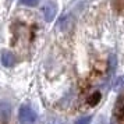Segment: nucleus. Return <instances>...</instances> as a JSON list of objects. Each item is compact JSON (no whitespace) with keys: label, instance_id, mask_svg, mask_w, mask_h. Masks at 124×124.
<instances>
[{"label":"nucleus","instance_id":"obj_1","mask_svg":"<svg viewBox=\"0 0 124 124\" xmlns=\"http://www.w3.org/2000/svg\"><path fill=\"white\" fill-rule=\"evenodd\" d=\"M18 120H20V124H35L36 114L29 106L23 105L18 112Z\"/></svg>","mask_w":124,"mask_h":124},{"label":"nucleus","instance_id":"obj_2","mask_svg":"<svg viewBox=\"0 0 124 124\" xmlns=\"http://www.w3.org/2000/svg\"><path fill=\"white\" fill-rule=\"evenodd\" d=\"M56 11H57V4H56V3H54V1H52V0L46 1L45 6H43V8H42L43 18H45L46 23H50L52 20L54 18V16H56Z\"/></svg>","mask_w":124,"mask_h":124},{"label":"nucleus","instance_id":"obj_3","mask_svg":"<svg viewBox=\"0 0 124 124\" xmlns=\"http://www.w3.org/2000/svg\"><path fill=\"white\" fill-rule=\"evenodd\" d=\"M0 62H1V64L4 67H13L16 64V62H17V59H16V56L13 54L11 52L1 50L0 52Z\"/></svg>","mask_w":124,"mask_h":124},{"label":"nucleus","instance_id":"obj_4","mask_svg":"<svg viewBox=\"0 0 124 124\" xmlns=\"http://www.w3.org/2000/svg\"><path fill=\"white\" fill-rule=\"evenodd\" d=\"M10 114H11V107L7 102H1L0 103V120L3 123H7L8 118H10Z\"/></svg>","mask_w":124,"mask_h":124},{"label":"nucleus","instance_id":"obj_5","mask_svg":"<svg viewBox=\"0 0 124 124\" xmlns=\"http://www.w3.org/2000/svg\"><path fill=\"white\" fill-rule=\"evenodd\" d=\"M59 27H60V29L63 32H68L71 29V27H73V18H71V16H64L59 21Z\"/></svg>","mask_w":124,"mask_h":124},{"label":"nucleus","instance_id":"obj_6","mask_svg":"<svg viewBox=\"0 0 124 124\" xmlns=\"http://www.w3.org/2000/svg\"><path fill=\"white\" fill-rule=\"evenodd\" d=\"M112 86H113V89H116V91L123 89L124 88V77H117V78L113 81Z\"/></svg>","mask_w":124,"mask_h":124},{"label":"nucleus","instance_id":"obj_7","mask_svg":"<svg viewBox=\"0 0 124 124\" xmlns=\"http://www.w3.org/2000/svg\"><path fill=\"white\" fill-rule=\"evenodd\" d=\"M99 98H101V93H99V92H95L93 95L91 96L89 98V105L91 106H95L96 103L99 102Z\"/></svg>","mask_w":124,"mask_h":124},{"label":"nucleus","instance_id":"obj_8","mask_svg":"<svg viewBox=\"0 0 124 124\" xmlns=\"http://www.w3.org/2000/svg\"><path fill=\"white\" fill-rule=\"evenodd\" d=\"M116 110H117L118 114H123L124 116V98H121L117 103V107H116Z\"/></svg>","mask_w":124,"mask_h":124},{"label":"nucleus","instance_id":"obj_9","mask_svg":"<svg viewBox=\"0 0 124 124\" xmlns=\"http://www.w3.org/2000/svg\"><path fill=\"white\" fill-rule=\"evenodd\" d=\"M89 123H91V116L81 117V118H78V120L75 121V124H89Z\"/></svg>","mask_w":124,"mask_h":124},{"label":"nucleus","instance_id":"obj_10","mask_svg":"<svg viewBox=\"0 0 124 124\" xmlns=\"http://www.w3.org/2000/svg\"><path fill=\"white\" fill-rule=\"evenodd\" d=\"M40 0H21V3H23V4H25V6H36V4H38V3H39Z\"/></svg>","mask_w":124,"mask_h":124},{"label":"nucleus","instance_id":"obj_11","mask_svg":"<svg viewBox=\"0 0 124 124\" xmlns=\"http://www.w3.org/2000/svg\"><path fill=\"white\" fill-rule=\"evenodd\" d=\"M46 124H66V123L62 121V120H59V118H52V120H49Z\"/></svg>","mask_w":124,"mask_h":124}]
</instances>
